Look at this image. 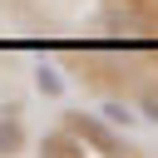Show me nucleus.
I'll list each match as a JSON object with an SVG mask.
<instances>
[{"instance_id":"5","label":"nucleus","mask_w":158,"mask_h":158,"mask_svg":"<svg viewBox=\"0 0 158 158\" xmlns=\"http://www.w3.org/2000/svg\"><path fill=\"white\" fill-rule=\"evenodd\" d=\"M104 118H109V123H133V114H128L123 104H104Z\"/></svg>"},{"instance_id":"3","label":"nucleus","mask_w":158,"mask_h":158,"mask_svg":"<svg viewBox=\"0 0 158 158\" xmlns=\"http://www.w3.org/2000/svg\"><path fill=\"white\" fill-rule=\"evenodd\" d=\"M40 153H49V158H79V153H84V148H79V143H74V138H69V133H49V138H44V148H40Z\"/></svg>"},{"instance_id":"2","label":"nucleus","mask_w":158,"mask_h":158,"mask_svg":"<svg viewBox=\"0 0 158 158\" xmlns=\"http://www.w3.org/2000/svg\"><path fill=\"white\" fill-rule=\"evenodd\" d=\"M123 10H128V20L133 25H143V30H158V0H118Z\"/></svg>"},{"instance_id":"1","label":"nucleus","mask_w":158,"mask_h":158,"mask_svg":"<svg viewBox=\"0 0 158 158\" xmlns=\"http://www.w3.org/2000/svg\"><path fill=\"white\" fill-rule=\"evenodd\" d=\"M69 128H74L79 138H89V143H94L99 153H118V138H114V133H109L104 123H94V118H74Z\"/></svg>"},{"instance_id":"4","label":"nucleus","mask_w":158,"mask_h":158,"mask_svg":"<svg viewBox=\"0 0 158 158\" xmlns=\"http://www.w3.org/2000/svg\"><path fill=\"white\" fill-rule=\"evenodd\" d=\"M35 84H40L44 94H59V74H54V69H40V74H35Z\"/></svg>"},{"instance_id":"7","label":"nucleus","mask_w":158,"mask_h":158,"mask_svg":"<svg viewBox=\"0 0 158 158\" xmlns=\"http://www.w3.org/2000/svg\"><path fill=\"white\" fill-rule=\"evenodd\" d=\"M143 118H153V123H158V94H148V99H143Z\"/></svg>"},{"instance_id":"6","label":"nucleus","mask_w":158,"mask_h":158,"mask_svg":"<svg viewBox=\"0 0 158 158\" xmlns=\"http://www.w3.org/2000/svg\"><path fill=\"white\" fill-rule=\"evenodd\" d=\"M0 148H5V153L20 148V128H15V123H0Z\"/></svg>"}]
</instances>
